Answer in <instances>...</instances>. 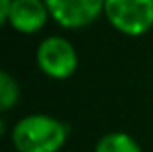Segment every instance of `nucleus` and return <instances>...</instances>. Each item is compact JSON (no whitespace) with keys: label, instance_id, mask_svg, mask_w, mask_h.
Here are the masks:
<instances>
[{"label":"nucleus","instance_id":"obj_7","mask_svg":"<svg viewBox=\"0 0 153 152\" xmlns=\"http://www.w3.org/2000/svg\"><path fill=\"white\" fill-rule=\"evenodd\" d=\"M19 99V84L10 72H0V111L6 113L18 103Z\"/></svg>","mask_w":153,"mask_h":152},{"label":"nucleus","instance_id":"obj_2","mask_svg":"<svg viewBox=\"0 0 153 152\" xmlns=\"http://www.w3.org/2000/svg\"><path fill=\"white\" fill-rule=\"evenodd\" d=\"M103 16L118 33L142 37L153 29V0H105Z\"/></svg>","mask_w":153,"mask_h":152},{"label":"nucleus","instance_id":"obj_1","mask_svg":"<svg viewBox=\"0 0 153 152\" xmlns=\"http://www.w3.org/2000/svg\"><path fill=\"white\" fill-rule=\"evenodd\" d=\"M66 138V123L45 113L25 115L12 127V144L18 152H58Z\"/></svg>","mask_w":153,"mask_h":152},{"label":"nucleus","instance_id":"obj_8","mask_svg":"<svg viewBox=\"0 0 153 152\" xmlns=\"http://www.w3.org/2000/svg\"><path fill=\"white\" fill-rule=\"evenodd\" d=\"M12 4H14V0H0V22L2 23H6L8 14L12 10Z\"/></svg>","mask_w":153,"mask_h":152},{"label":"nucleus","instance_id":"obj_3","mask_svg":"<svg viewBox=\"0 0 153 152\" xmlns=\"http://www.w3.org/2000/svg\"><path fill=\"white\" fill-rule=\"evenodd\" d=\"M37 66L51 80H68L78 70V51L62 35H49L37 47Z\"/></svg>","mask_w":153,"mask_h":152},{"label":"nucleus","instance_id":"obj_6","mask_svg":"<svg viewBox=\"0 0 153 152\" xmlns=\"http://www.w3.org/2000/svg\"><path fill=\"white\" fill-rule=\"evenodd\" d=\"M95 152H142V146L132 135L122 133V131H112V133L103 135L97 141Z\"/></svg>","mask_w":153,"mask_h":152},{"label":"nucleus","instance_id":"obj_5","mask_svg":"<svg viewBox=\"0 0 153 152\" xmlns=\"http://www.w3.org/2000/svg\"><path fill=\"white\" fill-rule=\"evenodd\" d=\"M51 14L45 0H14L4 26L23 35H35L47 26Z\"/></svg>","mask_w":153,"mask_h":152},{"label":"nucleus","instance_id":"obj_4","mask_svg":"<svg viewBox=\"0 0 153 152\" xmlns=\"http://www.w3.org/2000/svg\"><path fill=\"white\" fill-rule=\"evenodd\" d=\"M51 18L64 29H83L105 10V0H45Z\"/></svg>","mask_w":153,"mask_h":152}]
</instances>
